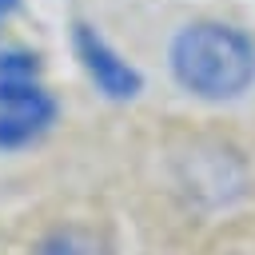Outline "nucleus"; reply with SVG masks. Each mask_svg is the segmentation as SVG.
Segmentation results:
<instances>
[{"instance_id": "f257e3e1", "label": "nucleus", "mask_w": 255, "mask_h": 255, "mask_svg": "<svg viewBox=\"0 0 255 255\" xmlns=\"http://www.w3.org/2000/svg\"><path fill=\"white\" fill-rule=\"evenodd\" d=\"M171 76L199 100H239L255 84V40L223 20H191L167 52Z\"/></svg>"}, {"instance_id": "f03ea898", "label": "nucleus", "mask_w": 255, "mask_h": 255, "mask_svg": "<svg viewBox=\"0 0 255 255\" xmlns=\"http://www.w3.org/2000/svg\"><path fill=\"white\" fill-rule=\"evenodd\" d=\"M56 120V100L40 84V56L28 48L0 52V147L40 139Z\"/></svg>"}, {"instance_id": "7ed1b4c3", "label": "nucleus", "mask_w": 255, "mask_h": 255, "mask_svg": "<svg viewBox=\"0 0 255 255\" xmlns=\"http://www.w3.org/2000/svg\"><path fill=\"white\" fill-rule=\"evenodd\" d=\"M72 44H76V56H80L88 80H92L104 96H112V100H131V96L139 92V72H135V68L96 32V28L76 24Z\"/></svg>"}, {"instance_id": "20e7f679", "label": "nucleus", "mask_w": 255, "mask_h": 255, "mask_svg": "<svg viewBox=\"0 0 255 255\" xmlns=\"http://www.w3.org/2000/svg\"><path fill=\"white\" fill-rule=\"evenodd\" d=\"M32 255H116V251L100 235H92L84 227H60V231L44 235L32 247Z\"/></svg>"}, {"instance_id": "39448f33", "label": "nucleus", "mask_w": 255, "mask_h": 255, "mask_svg": "<svg viewBox=\"0 0 255 255\" xmlns=\"http://www.w3.org/2000/svg\"><path fill=\"white\" fill-rule=\"evenodd\" d=\"M16 8H20V0H0V24H4V20H8Z\"/></svg>"}]
</instances>
